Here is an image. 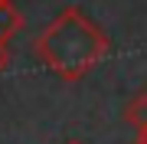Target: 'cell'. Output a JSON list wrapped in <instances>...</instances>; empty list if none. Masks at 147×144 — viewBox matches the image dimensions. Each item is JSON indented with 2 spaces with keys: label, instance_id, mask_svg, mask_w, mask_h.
<instances>
[{
  "label": "cell",
  "instance_id": "obj_3",
  "mask_svg": "<svg viewBox=\"0 0 147 144\" xmlns=\"http://www.w3.org/2000/svg\"><path fill=\"white\" fill-rule=\"evenodd\" d=\"M124 121L134 124L137 131L147 128V92H137V95L124 105Z\"/></svg>",
  "mask_w": 147,
  "mask_h": 144
},
{
  "label": "cell",
  "instance_id": "obj_8",
  "mask_svg": "<svg viewBox=\"0 0 147 144\" xmlns=\"http://www.w3.org/2000/svg\"><path fill=\"white\" fill-rule=\"evenodd\" d=\"M72 144H75V141H72Z\"/></svg>",
  "mask_w": 147,
  "mask_h": 144
},
{
  "label": "cell",
  "instance_id": "obj_7",
  "mask_svg": "<svg viewBox=\"0 0 147 144\" xmlns=\"http://www.w3.org/2000/svg\"><path fill=\"white\" fill-rule=\"evenodd\" d=\"M0 3H3V0H0Z\"/></svg>",
  "mask_w": 147,
  "mask_h": 144
},
{
  "label": "cell",
  "instance_id": "obj_1",
  "mask_svg": "<svg viewBox=\"0 0 147 144\" xmlns=\"http://www.w3.org/2000/svg\"><path fill=\"white\" fill-rule=\"evenodd\" d=\"M108 33L79 7H65L62 13H56V20H49L33 39V56L65 82H82L108 56Z\"/></svg>",
  "mask_w": 147,
  "mask_h": 144
},
{
  "label": "cell",
  "instance_id": "obj_5",
  "mask_svg": "<svg viewBox=\"0 0 147 144\" xmlns=\"http://www.w3.org/2000/svg\"><path fill=\"white\" fill-rule=\"evenodd\" d=\"M141 141H144V144H147V128H144V131H141Z\"/></svg>",
  "mask_w": 147,
  "mask_h": 144
},
{
  "label": "cell",
  "instance_id": "obj_2",
  "mask_svg": "<svg viewBox=\"0 0 147 144\" xmlns=\"http://www.w3.org/2000/svg\"><path fill=\"white\" fill-rule=\"evenodd\" d=\"M20 30H23L20 10L13 7V0H3V3H0V43H10Z\"/></svg>",
  "mask_w": 147,
  "mask_h": 144
},
{
  "label": "cell",
  "instance_id": "obj_6",
  "mask_svg": "<svg viewBox=\"0 0 147 144\" xmlns=\"http://www.w3.org/2000/svg\"><path fill=\"white\" fill-rule=\"evenodd\" d=\"M131 144H144V141H141V138H137V141H131Z\"/></svg>",
  "mask_w": 147,
  "mask_h": 144
},
{
  "label": "cell",
  "instance_id": "obj_4",
  "mask_svg": "<svg viewBox=\"0 0 147 144\" xmlns=\"http://www.w3.org/2000/svg\"><path fill=\"white\" fill-rule=\"evenodd\" d=\"M7 66H10V49H7V43H0V75L7 72Z\"/></svg>",
  "mask_w": 147,
  "mask_h": 144
}]
</instances>
